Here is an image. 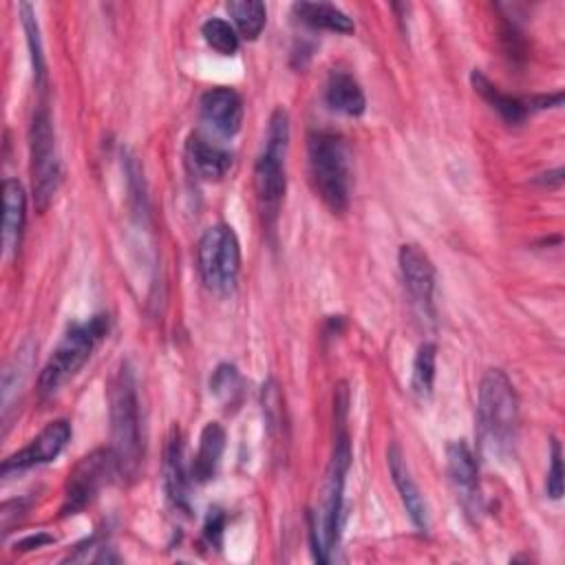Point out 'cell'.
Returning <instances> with one entry per match:
<instances>
[{"label": "cell", "instance_id": "cell-1", "mask_svg": "<svg viewBox=\"0 0 565 565\" xmlns=\"http://www.w3.org/2000/svg\"><path fill=\"white\" fill-rule=\"evenodd\" d=\"M338 411V433L333 439V452L327 468L324 492H322V508L311 516V547L313 556L320 563L329 561V552L338 545L340 525H342V494L344 481L351 466V444L344 430V415H347V393L342 399L335 397Z\"/></svg>", "mask_w": 565, "mask_h": 565}, {"label": "cell", "instance_id": "cell-2", "mask_svg": "<svg viewBox=\"0 0 565 565\" xmlns=\"http://www.w3.org/2000/svg\"><path fill=\"white\" fill-rule=\"evenodd\" d=\"M110 404V439L117 472L130 477L141 461V424H139V397L135 373L128 362H121L108 386Z\"/></svg>", "mask_w": 565, "mask_h": 565}, {"label": "cell", "instance_id": "cell-3", "mask_svg": "<svg viewBox=\"0 0 565 565\" xmlns=\"http://www.w3.org/2000/svg\"><path fill=\"white\" fill-rule=\"evenodd\" d=\"M519 426V399L501 369H488L479 382L477 428L483 448L503 455L512 448Z\"/></svg>", "mask_w": 565, "mask_h": 565}, {"label": "cell", "instance_id": "cell-4", "mask_svg": "<svg viewBox=\"0 0 565 565\" xmlns=\"http://www.w3.org/2000/svg\"><path fill=\"white\" fill-rule=\"evenodd\" d=\"M309 179L320 201L333 212L342 214L351 201V166L349 150L340 135L313 130L307 139Z\"/></svg>", "mask_w": 565, "mask_h": 565}, {"label": "cell", "instance_id": "cell-5", "mask_svg": "<svg viewBox=\"0 0 565 565\" xmlns=\"http://www.w3.org/2000/svg\"><path fill=\"white\" fill-rule=\"evenodd\" d=\"M108 327L110 320L104 313L71 324L38 375L40 395H53L66 380H71L88 362L97 342L108 333Z\"/></svg>", "mask_w": 565, "mask_h": 565}, {"label": "cell", "instance_id": "cell-6", "mask_svg": "<svg viewBox=\"0 0 565 565\" xmlns=\"http://www.w3.org/2000/svg\"><path fill=\"white\" fill-rule=\"evenodd\" d=\"M289 146V115L276 108L269 117L265 150L254 166V190L265 218L274 221L285 196V154Z\"/></svg>", "mask_w": 565, "mask_h": 565}, {"label": "cell", "instance_id": "cell-7", "mask_svg": "<svg viewBox=\"0 0 565 565\" xmlns=\"http://www.w3.org/2000/svg\"><path fill=\"white\" fill-rule=\"evenodd\" d=\"M199 271L214 294H232L241 271V243L230 225H212L199 241Z\"/></svg>", "mask_w": 565, "mask_h": 565}, {"label": "cell", "instance_id": "cell-8", "mask_svg": "<svg viewBox=\"0 0 565 565\" xmlns=\"http://www.w3.org/2000/svg\"><path fill=\"white\" fill-rule=\"evenodd\" d=\"M29 150H31V177H33V199L35 207L44 212L53 201L60 181L62 166L55 146V132L46 106H40L33 113L29 128Z\"/></svg>", "mask_w": 565, "mask_h": 565}, {"label": "cell", "instance_id": "cell-9", "mask_svg": "<svg viewBox=\"0 0 565 565\" xmlns=\"http://www.w3.org/2000/svg\"><path fill=\"white\" fill-rule=\"evenodd\" d=\"M110 475L117 472L115 455L113 450H95L86 457H82L75 468L68 472L66 488H64V503L62 514H77L82 512L99 492V488L108 481Z\"/></svg>", "mask_w": 565, "mask_h": 565}, {"label": "cell", "instance_id": "cell-10", "mask_svg": "<svg viewBox=\"0 0 565 565\" xmlns=\"http://www.w3.org/2000/svg\"><path fill=\"white\" fill-rule=\"evenodd\" d=\"M446 468L450 486L468 516L477 519L483 512V497L479 488V466L475 452L463 439H455L446 446Z\"/></svg>", "mask_w": 565, "mask_h": 565}, {"label": "cell", "instance_id": "cell-11", "mask_svg": "<svg viewBox=\"0 0 565 565\" xmlns=\"http://www.w3.org/2000/svg\"><path fill=\"white\" fill-rule=\"evenodd\" d=\"M71 433L73 430H71V424L66 419L49 422L24 448H20L18 452L9 455L2 461V475L29 470V468L53 461L55 457H60V452L71 441Z\"/></svg>", "mask_w": 565, "mask_h": 565}, {"label": "cell", "instance_id": "cell-12", "mask_svg": "<svg viewBox=\"0 0 565 565\" xmlns=\"http://www.w3.org/2000/svg\"><path fill=\"white\" fill-rule=\"evenodd\" d=\"M399 274L411 302L424 318H433V294H435V265L417 245H402L397 252Z\"/></svg>", "mask_w": 565, "mask_h": 565}, {"label": "cell", "instance_id": "cell-13", "mask_svg": "<svg viewBox=\"0 0 565 565\" xmlns=\"http://www.w3.org/2000/svg\"><path fill=\"white\" fill-rule=\"evenodd\" d=\"M243 113V97L234 88L216 86L201 95L203 121L223 137H232L241 130Z\"/></svg>", "mask_w": 565, "mask_h": 565}, {"label": "cell", "instance_id": "cell-14", "mask_svg": "<svg viewBox=\"0 0 565 565\" xmlns=\"http://www.w3.org/2000/svg\"><path fill=\"white\" fill-rule=\"evenodd\" d=\"M190 483H192V477L183 461L181 433L177 426H172L166 441V455H163V486L170 503L177 510H183V512L190 510Z\"/></svg>", "mask_w": 565, "mask_h": 565}, {"label": "cell", "instance_id": "cell-15", "mask_svg": "<svg viewBox=\"0 0 565 565\" xmlns=\"http://www.w3.org/2000/svg\"><path fill=\"white\" fill-rule=\"evenodd\" d=\"M386 461H388V472H391V479L399 492V499L413 521V525L419 530V532H428L430 523H428V510H426V501L417 488V483L413 481L411 477V470L406 466V459L399 450V446H391L386 450Z\"/></svg>", "mask_w": 565, "mask_h": 565}, {"label": "cell", "instance_id": "cell-16", "mask_svg": "<svg viewBox=\"0 0 565 565\" xmlns=\"http://www.w3.org/2000/svg\"><path fill=\"white\" fill-rule=\"evenodd\" d=\"M185 159L190 170L203 181H218L232 166V152L210 141L201 132H192L185 141Z\"/></svg>", "mask_w": 565, "mask_h": 565}, {"label": "cell", "instance_id": "cell-17", "mask_svg": "<svg viewBox=\"0 0 565 565\" xmlns=\"http://www.w3.org/2000/svg\"><path fill=\"white\" fill-rule=\"evenodd\" d=\"M2 210V247L4 256H13L20 249L26 225V194L18 179H4Z\"/></svg>", "mask_w": 565, "mask_h": 565}, {"label": "cell", "instance_id": "cell-18", "mask_svg": "<svg viewBox=\"0 0 565 565\" xmlns=\"http://www.w3.org/2000/svg\"><path fill=\"white\" fill-rule=\"evenodd\" d=\"M324 99L331 110L347 117H360L366 108V97L362 86L347 71H331L324 88Z\"/></svg>", "mask_w": 565, "mask_h": 565}, {"label": "cell", "instance_id": "cell-19", "mask_svg": "<svg viewBox=\"0 0 565 565\" xmlns=\"http://www.w3.org/2000/svg\"><path fill=\"white\" fill-rule=\"evenodd\" d=\"M223 450H225V430L221 424L216 422H207L205 428L201 430V437H199V450H196V457L192 461V481H199V483H205L214 477L216 468H218V461L223 457Z\"/></svg>", "mask_w": 565, "mask_h": 565}, {"label": "cell", "instance_id": "cell-20", "mask_svg": "<svg viewBox=\"0 0 565 565\" xmlns=\"http://www.w3.org/2000/svg\"><path fill=\"white\" fill-rule=\"evenodd\" d=\"M470 82H472L475 90L501 115V119L508 121V124H512V126H514V124H521V121L527 117V113L532 110V108H530V102L501 93L479 68H475V71L470 73Z\"/></svg>", "mask_w": 565, "mask_h": 565}, {"label": "cell", "instance_id": "cell-21", "mask_svg": "<svg viewBox=\"0 0 565 565\" xmlns=\"http://www.w3.org/2000/svg\"><path fill=\"white\" fill-rule=\"evenodd\" d=\"M294 15L311 29H322L331 33H353V20L329 2H296L291 7Z\"/></svg>", "mask_w": 565, "mask_h": 565}, {"label": "cell", "instance_id": "cell-22", "mask_svg": "<svg viewBox=\"0 0 565 565\" xmlns=\"http://www.w3.org/2000/svg\"><path fill=\"white\" fill-rule=\"evenodd\" d=\"M227 13L234 18L236 33L245 40H256L267 22V9L260 0H232L225 4Z\"/></svg>", "mask_w": 565, "mask_h": 565}, {"label": "cell", "instance_id": "cell-23", "mask_svg": "<svg viewBox=\"0 0 565 565\" xmlns=\"http://www.w3.org/2000/svg\"><path fill=\"white\" fill-rule=\"evenodd\" d=\"M210 393L216 397V402L230 411L236 408L243 402V377L236 371L234 364H218L216 371L210 377Z\"/></svg>", "mask_w": 565, "mask_h": 565}, {"label": "cell", "instance_id": "cell-24", "mask_svg": "<svg viewBox=\"0 0 565 565\" xmlns=\"http://www.w3.org/2000/svg\"><path fill=\"white\" fill-rule=\"evenodd\" d=\"M435 360H437V347L433 342L419 344L415 360H413V375H411V386L413 393L419 399L430 397L433 393V382H435Z\"/></svg>", "mask_w": 565, "mask_h": 565}, {"label": "cell", "instance_id": "cell-25", "mask_svg": "<svg viewBox=\"0 0 565 565\" xmlns=\"http://www.w3.org/2000/svg\"><path fill=\"white\" fill-rule=\"evenodd\" d=\"M201 35L221 55H236L238 51V33L223 18H207L201 24Z\"/></svg>", "mask_w": 565, "mask_h": 565}, {"label": "cell", "instance_id": "cell-26", "mask_svg": "<svg viewBox=\"0 0 565 565\" xmlns=\"http://www.w3.org/2000/svg\"><path fill=\"white\" fill-rule=\"evenodd\" d=\"M20 18H22V26L26 31V42H29V51H31V64H33V73H35V82L44 84L46 77V64H44V53H42V42H40V29H38V20L33 13V7L22 2L20 4Z\"/></svg>", "mask_w": 565, "mask_h": 565}, {"label": "cell", "instance_id": "cell-27", "mask_svg": "<svg viewBox=\"0 0 565 565\" xmlns=\"http://www.w3.org/2000/svg\"><path fill=\"white\" fill-rule=\"evenodd\" d=\"M547 494L552 499L563 497V455H561V444L554 437L552 439V455H550V472H547Z\"/></svg>", "mask_w": 565, "mask_h": 565}, {"label": "cell", "instance_id": "cell-28", "mask_svg": "<svg viewBox=\"0 0 565 565\" xmlns=\"http://www.w3.org/2000/svg\"><path fill=\"white\" fill-rule=\"evenodd\" d=\"M221 532H223V516L221 514H214V519L210 516L207 525H205V536L210 539V543H216L221 541Z\"/></svg>", "mask_w": 565, "mask_h": 565}, {"label": "cell", "instance_id": "cell-29", "mask_svg": "<svg viewBox=\"0 0 565 565\" xmlns=\"http://www.w3.org/2000/svg\"><path fill=\"white\" fill-rule=\"evenodd\" d=\"M51 541H53V536H49V534H38V536H29V539L20 541L18 545H20V547H24V550H33V547H40V545L51 543Z\"/></svg>", "mask_w": 565, "mask_h": 565}]
</instances>
